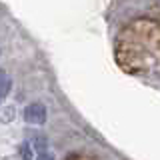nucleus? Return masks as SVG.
Masks as SVG:
<instances>
[{
    "mask_svg": "<svg viewBox=\"0 0 160 160\" xmlns=\"http://www.w3.org/2000/svg\"><path fill=\"white\" fill-rule=\"evenodd\" d=\"M46 106L40 102H32L24 108V120L28 124H44L46 122Z\"/></svg>",
    "mask_w": 160,
    "mask_h": 160,
    "instance_id": "f257e3e1",
    "label": "nucleus"
},
{
    "mask_svg": "<svg viewBox=\"0 0 160 160\" xmlns=\"http://www.w3.org/2000/svg\"><path fill=\"white\" fill-rule=\"evenodd\" d=\"M10 88H12V82H10V78H6L4 74H0V102H4V98L8 96Z\"/></svg>",
    "mask_w": 160,
    "mask_h": 160,
    "instance_id": "f03ea898",
    "label": "nucleus"
},
{
    "mask_svg": "<svg viewBox=\"0 0 160 160\" xmlns=\"http://www.w3.org/2000/svg\"><path fill=\"white\" fill-rule=\"evenodd\" d=\"M32 146H34L36 156H38V154L48 152V142H46V138H44V136H36V138H34V142H32Z\"/></svg>",
    "mask_w": 160,
    "mask_h": 160,
    "instance_id": "7ed1b4c3",
    "label": "nucleus"
},
{
    "mask_svg": "<svg viewBox=\"0 0 160 160\" xmlns=\"http://www.w3.org/2000/svg\"><path fill=\"white\" fill-rule=\"evenodd\" d=\"M32 152H34V148H30L28 142L20 144V158L22 160H32Z\"/></svg>",
    "mask_w": 160,
    "mask_h": 160,
    "instance_id": "20e7f679",
    "label": "nucleus"
},
{
    "mask_svg": "<svg viewBox=\"0 0 160 160\" xmlns=\"http://www.w3.org/2000/svg\"><path fill=\"white\" fill-rule=\"evenodd\" d=\"M36 160H54V156H52L50 152H44V154H38Z\"/></svg>",
    "mask_w": 160,
    "mask_h": 160,
    "instance_id": "39448f33",
    "label": "nucleus"
}]
</instances>
